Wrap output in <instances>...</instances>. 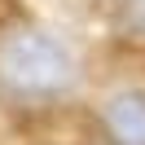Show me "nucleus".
<instances>
[{
    "mask_svg": "<svg viewBox=\"0 0 145 145\" xmlns=\"http://www.w3.org/2000/svg\"><path fill=\"white\" fill-rule=\"evenodd\" d=\"M75 84V57L48 31H13L0 44V88L18 101L62 97Z\"/></svg>",
    "mask_w": 145,
    "mask_h": 145,
    "instance_id": "obj_1",
    "label": "nucleus"
},
{
    "mask_svg": "<svg viewBox=\"0 0 145 145\" xmlns=\"http://www.w3.org/2000/svg\"><path fill=\"white\" fill-rule=\"evenodd\" d=\"M101 123L114 145H145V88L114 92L101 106Z\"/></svg>",
    "mask_w": 145,
    "mask_h": 145,
    "instance_id": "obj_2",
    "label": "nucleus"
}]
</instances>
